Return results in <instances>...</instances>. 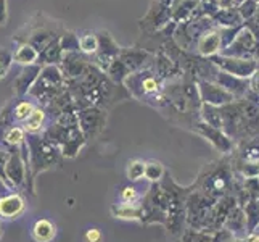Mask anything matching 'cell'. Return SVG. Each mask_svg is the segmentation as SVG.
I'll use <instances>...</instances> for the list:
<instances>
[{"label": "cell", "instance_id": "83f0119b", "mask_svg": "<svg viewBox=\"0 0 259 242\" xmlns=\"http://www.w3.org/2000/svg\"><path fill=\"white\" fill-rule=\"evenodd\" d=\"M12 63H13V53H10L4 47H0V79H4L7 76Z\"/></svg>", "mask_w": 259, "mask_h": 242}, {"label": "cell", "instance_id": "f1b7e54d", "mask_svg": "<svg viewBox=\"0 0 259 242\" xmlns=\"http://www.w3.org/2000/svg\"><path fill=\"white\" fill-rule=\"evenodd\" d=\"M139 200V192L134 186H127L121 191V202L124 203H136Z\"/></svg>", "mask_w": 259, "mask_h": 242}, {"label": "cell", "instance_id": "30bf717a", "mask_svg": "<svg viewBox=\"0 0 259 242\" xmlns=\"http://www.w3.org/2000/svg\"><path fill=\"white\" fill-rule=\"evenodd\" d=\"M61 34H63V32H58L57 29H53V28H47V26H39V28H35L29 34V38L26 39V42L31 44V46L40 53V52L46 50L53 41L60 39Z\"/></svg>", "mask_w": 259, "mask_h": 242}, {"label": "cell", "instance_id": "7a4b0ae2", "mask_svg": "<svg viewBox=\"0 0 259 242\" xmlns=\"http://www.w3.org/2000/svg\"><path fill=\"white\" fill-rule=\"evenodd\" d=\"M65 86H68V83L61 68L58 65H47L42 66L40 75L34 83L29 94L34 95L44 105H49L66 91Z\"/></svg>", "mask_w": 259, "mask_h": 242}, {"label": "cell", "instance_id": "2e32d148", "mask_svg": "<svg viewBox=\"0 0 259 242\" xmlns=\"http://www.w3.org/2000/svg\"><path fill=\"white\" fill-rule=\"evenodd\" d=\"M55 236H57V226L46 218L35 221V225L32 226V237L37 242H50L55 239Z\"/></svg>", "mask_w": 259, "mask_h": 242}, {"label": "cell", "instance_id": "d4e9b609", "mask_svg": "<svg viewBox=\"0 0 259 242\" xmlns=\"http://www.w3.org/2000/svg\"><path fill=\"white\" fill-rule=\"evenodd\" d=\"M145 161L142 160H132L127 165V178L131 181H139L145 176Z\"/></svg>", "mask_w": 259, "mask_h": 242}, {"label": "cell", "instance_id": "4316f807", "mask_svg": "<svg viewBox=\"0 0 259 242\" xmlns=\"http://www.w3.org/2000/svg\"><path fill=\"white\" fill-rule=\"evenodd\" d=\"M257 10H259V2H256V0H245V2L238 7V12L242 15L245 23L248 20H251V18L257 13Z\"/></svg>", "mask_w": 259, "mask_h": 242}, {"label": "cell", "instance_id": "5b68a950", "mask_svg": "<svg viewBox=\"0 0 259 242\" xmlns=\"http://www.w3.org/2000/svg\"><path fill=\"white\" fill-rule=\"evenodd\" d=\"M211 61L219 70L242 79H249L259 66V61L256 60H245V58H235L226 55H216L211 58Z\"/></svg>", "mask_w": 259, "mask_h": 242}, {"label": "cell", "instance_id": "4fadbf2b", "mask_svg": "<svg viewBox=\"0 0 259 242\" xmlns=\"http://www.w3.org/2000/svg\"><path fill=\"white\" fill-rule=\"evenodd\" d=\"M209 18L216 23V26H219V28H240V26L245 24L242 15H240V12H238V8L219 10Z\"/></svg>", "mask_w": 259, "mask_h": 242}, {"label": "cell", "instance_id": "52a82bcc", "mask_svg": "<svg viewBox=\"0 0 259 242\" xmlns=\"http://www.w3.org/2000/svg\"><path fill=\"white\" fill-rule=\"evenodd\" d=\"M198 92H200V98L204 103H209L214 107H224L235 102V97L230 92H227L224 87H221L219 84L208 79L198 81Z\"/></svg>", "mask_w": 259, "mask_h": 242}, {"label": "cell", "instance_id": "484cf974", "mask_svg": "<svg viewBox=\"0 0 259 242\" xmlns=\"http://www.w3.org/2000/svg\"><path fill=\"white\" fill-rule=\"evenodd\" d=\"M164 175V166L159 163V161H148L145 165V178L148 181H159Z\"/></svg>", "mask_w": 259, "mask_h": 242}, {"label": "cell", "instance_id": "cb8c5ba5", "mask_svg": "<svg viewBox=\"0 0 259 242\" xmlns=\"http://www.w3.org/2000/svg\"><path fill=\"white\" fill-rule=\"evenodd\" d=\"M4 139L10 146H20V144H23L24 139H26V131H24V128H20V126L7 128L5 134H4Z\"/></svg>", "mask_w": 259, "mask_h": 242}, {"label": "cell", "instance_id": "836d02e7", "mask_svg": "<svg viewBox=\"0 0 259 242\" xmlns=\"http://www.w3.org/2000/svg\"><path fill=\"white\" fill-rule=\"evenodd\" d=\"M256 2H259V0H256Z\"/></svg>", "mask_w": 259, "mask_h": 242}, {"label": "cell", "instance_id": "e575fe53", "mask_svg": "<svg viewBox=\"0 0 259 242\" xmlns=\"http://www.w3.org/2000/svg\"><path fill=\"white\" fill-rule=\"evenodd\" d=\"M201 2H203V0H201Z\"/></svg>", "mask_w": 259, "mask_h": 242}, {"label": "cell", "instance_id": "ac0fdd59", "mask_svg": "<svg viewBox=\"0 0 259 242\" xmlns=\"http://www.w3.org/2000/svg\"><path fill=\"white\" fill-rule=\"evenodd\" d=\"M63 55H65V52L60 46V39H57V41H53L46 50L39 53V63H42L44 66L58 65L61 63V60H63Z\"/></svg>", "mask_w": 259, "mask_h": 242}, {"label": "cell", "instance_id": "9a60e30c", "mask_svg": "<svg viewBox=\"0 0 259 242\" xmlns=\"http://www.w3.org/2000/svg\"><path fill=\"white\" fill-rule=\"evenodd\" d=\"M13 61L18 65L23 66H31V65H37L39 61V52L35 50L31 44L23 42L20 47L13 52Z\"/></svg>", "mask_w": 259, "mask_h": 242}, {"label": "cell", "instance_id": "8992f818", "mask_svg": "<svg viewBox=\"0 0 259 242\" xmlns=\"http://www.w3.org/2000/svg\"><path fill=\"white\" fill-rule=\"evenodd\" d=\"M98 50L92 57V63L102 71H106L110 68L113 61L119 57L121 47L114 42L113 36L108 31H98Z\"/></svg>", "mask_w": 259, "mask_h": 242}, {"label": "cell", "instance_id": "ffe728a7", "mask_svg": "<svg viewBox=\"0 0 259 242\" xmlns=\"http://www.w3.org/2000/svg\"><path fill=\"white\" fill-rule=\"evenodd\" d=\"M201 118L204 123L209 124L212 128H222V112L221 107H214L209 103H203L201 107Z\"/></svg>", "mask_w": 259, "mask_h": 242}, {"label": "cell", "instance_id": "7c38bea8", "mask_svg": "<svg viewBox=\"0 0 259 242\" xmlns=\"http://www.w3.org/2000/svg\"><path fill=\"white\" fill-rule=\"evenodd\" d=\"M42 71V66L40 65H31V66H24V70L20 73V76L16 78L15 81V91L18 95H24L28 94L34 83L37 81L39 75Z\"/></svg>", "mask_w": 259, "mask_h": 242}, {"label": "cell", "instance_id": "6da1fadb", "mask_svg": "<svg viewBox=\"0 0 259 242\" xmlns=\"http://www.w3.org/2000/svg\"><path fill=\"white\" fill-rule=\"evenodd\" d=\"M134 97L140 98L142 102H150L156 100V105L164 103V95H163V79L150 68H142L136 73L127 76L124 81Z\"/></svg>", "mask_w": 259, "mask_h": 242}, {"label": "cell", "instance_id": "44dd1931", "mask_svg": "<svg viewBox=\"0 0 259 242\" xmlns=\"http://www.w3.org/2000/svg\"><path fill=\"white\" fill-rule=\"evenodd\" d=\"M44 123H46V110L40 109V107H35V110L29 115V118L24 121L23 126L24 131L35 134L44 128Z\"/></svg>", "mask_w": 259, "mask_h": 242}, {"label": "cell", "instance_id": "603a6c76", "mask_svg": "<svg viewBox=\"0 0 259 242\" xmlns=\"http://www.w3.org/2000/svg\"><path fill=\"white\" fill-rule=\"evenodd\" d=\"M35 110V107L32 102L29 100H23V102H18L15 107H13V110H12V116L16 120V121H26L29 118V115Z\"/></svg>", "mask_w": 259, "mask_h": 242}, {"label": "cell", "instance_id": "9c48e42d", "mask_svg": "<svg viewBox=\"0 0 259 242\" xmlns=\"http://www.w3.org/2000/svg\"><path fill=\"white\" fill-rule=\"evenodd\" d=\"M171 15L174 24H181L193 20V18L203 16L201 0H174L171 7Z\"/></svg>", "mask_w": 259, "mask_h": 242}, {"label": "cell", "instance_id": "d6986e66", "mask_svg": "<svg viewBox=\"0 0 259 242\" xmlns=\"http://www.w3.org/2000/svg\"><path fill=\"white\" fill-rule=\"evenodd\" d=\"M98 32L95 31H85L79 36V50L87 57H94L98 50Z\"/></svg>", "mask_w": 259, "mask_h": 242}, {"label": "cell", "instance_id": "4dcf8cb0", "mask_svg": "<svg viewBox=\"0 0 259 242\" xmlns=\"http://www.w3.org/2000/svg\"><path fill=\"white\" fill-rule=\"evenodd\" d=\"M102 239H103V234H102V231L98 228H91L85 232V240L87 242H102Z\"/></svg>", "mask_w": 259, "mask_h": 242}, {"label": "cell", "instance_id": "8fae6325", "mask_svg": "<svg viewBox=\"0 0 259 242\" xmlns=\"http://www.w3.org/2000/svg\"><path fill=\"white\" fill-rule=\"evenodd\" d=\"M150 58V53L144 49L132 47V49H121L119 60L124 63V66L127 68L129 75L136 73V71L142 70L145 65V61Z\"/></svg>", "mask_w": 259, "mask_h": 242}, {"label": "cell", "instance_id": "f546056e", "mask_svg": "<svg viewBox=\"0 0 259 242\" xmlns=\"http://www.w3.org/2000/svg\"><path fill=\"white\" fill-rule=\"evenodd\" d=\"M248 84H249V92L248 94H253V95H256L259 98V66L253 73V76L248 79Z\"/></svg>", "mask_w": 259, "mask_h": 242}, {"label": "cell", "instance_id": "e0dca14e", "mask_svg": "<svg viewBox=\"0 0 259 242\" xmlns=\"http://www.w3.org/2000/svg\"><path fill=\"white\" fill-rule=\"evenodd\" d=\"M111 213L114 215V218L119 220H142V217H144V212H142L140 205L124 203V202L113 205Z\"/></svg>", "mask_w": 259, "mask_h": 242}, {"label": "cell", "instance_id": "5bb4252c", "mask_svg": "<svg viewBox=\"0 0 259 242\" xmlns=\"http://www.w3.org/2000/svg\"><path fill=\"white\" fill-rule=\"evenodd\" d=\"M24 210V202L20 195L12 194L0 199V218L12 220Z\"/></svg>", "mask_w": 259, "mask_h": 242}, {"label": "cell", "instance_id": "7402d4cb", "mask_svg": "<svg viewBox=\"0 0 259 242\" xmlns=\"http://www.w3.org/2000/svg\"><path fill=\"white\" fill-rule=\"evenodd\" d=\"M60 46L65 53L71 52H81L79 50V36L73 31H63L60 38Z\"/></svg>", "mask_w": 259, "mask_h": 242}, {"label": "cell", "instance_id": "d6a6232c", "mask_svg": "<svg viewBox=\"0 0 259 242\" xmlns=\"http://www.w3.org/2000/svg\"><path fill=\"white\" fill-rule=\"evenodd\" d=\"M251 242H259V236H256V237H253V239H251Z\"/></svg>", "mask_w": 259, "mask_h": 242}, {"label": "cell", "instance_id": "1f68e13d", "mask_svg": "<svg viewBox=\"0 0 259 242\" xmlns=\"http://www.w3.org/2000/svg\"><path fill=\"white\" fill-rule=\"evenodd\" d=\"M7 23V0H0V24Z\"/></svg>", "mask_w": 259, "mask_h": 242}, {"label": "cell", "instance_id": "ba28073f", "mask_svg": "<svg viewBox=\"0 0 259 242\" xmlns=\"http://www.w3.org/2000/svg\"><path fill=\"white\" fill-rule=\"evenodd\" d=\"M77 118H79V128H81V131L87 137H91L95 136L105 126L106 116L98 107H87V109H82L77 113Z\"/></svg>", "mask_w": 259, "mask_h": 242}, {"label": "cell", "instance_id": "3957f363", "mask_svg": "<svg viewBox=\"0 0 259 242\" xmlns=\"http://www.w3.org/2000/svg\"><path fill=\"white\" fill-rule=\"evenodd\" d=\"M219 55L259 61V41L256 39V36L243 24L242 28H240V31L237 32L235 39L232 41L230 46L222 50V53H219Z\"/></svg>", "mask_w": 259, "mask_h": 242}, {"label": "cell", "instance_id": "277c9868", "mask_svg": "<svg viewBox=\"0 0 259 242\" xmlns=\"http://www.w3.org/2000/svg\"><path fill=\"white\" fill-rule=\"evenodd\" d=\"M224 50V42H222V32L221 28L214 23L211 28L204 31L193 46V53L203 58H212L222 53Z\"/></svg>", "mask_w": 259, "mask_h": 242}]
</instances>
